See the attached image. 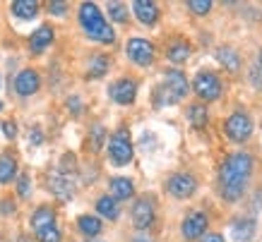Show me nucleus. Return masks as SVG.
<instances>
[{"instance_id": "f257e3e1", "label": "nucleus", "mask_w": 262, "mask_h": 242, "mask_svg": "<svg viewBox=\"0 0 262 242\" xmlns=\"http://www.w3.org/2000/svg\"><path fill=\"white\" fill-rule=\"evenodd\" d=\"M255 158L248 151H236L222 163L219 171V189L226 202H238L246 195L248 182L253 178Z\"/></svg>"}, {"instance_id": "f03ea898", "label": "nucleus", "mask_w": 262, "mask_h": 242, "mask_svg": "<svg viewBox=\"0 0 262 242\" xmlns=\"http://www.w3.org/2000/svg\"><path fill=\"white\" fill-rule=\"evenodd\" d=\"M80 24L92 41H99V43H113L116 41V32L111 29V24L106 22L103 12L94 3H82L80 5Z\"/></svg>"}, {"instance_id": "7ed1b4c3", "label": "nucleus", "mask_w": 262, "mask_h": 242, "mask_svg": "<svg viewBox=\"0 0 262 242\" xmlns=\"http://www.w3.org/2000/svg\"><path fill=\"white\" fill-rule=\"evenodd\" d=\"M188 94V79L181 70H168L164 75V82L161 86H157L154 91V103L157 108H164V106H173V103L183 101Z\"/></svg>"}, {"instance_id": "20e7f679", "label": "nucleus", "mask_w": 262, "mask_h": 242, "mask_svg": "<svg viewBox=\"0 0 262 242\" xmlns=\"http://www.w3.org/2000/svg\"><path fill=\"white\" fill-rule=\"evenodd\" d=\"M108 154H111V161L116 165H127L133 161L135 149H133V139H130L127 127H120V130H116L111 134V139H108Z\"/></svg>"}, {"instance_id": "39448f33", "label": "nucleus", "mask_w": 262, "mask_h": 242, "mask_svg": "<svg viewBox=\"0 0 262 242\" xmlns=\"http://www.w3.org/2000/svg\"><path fill=\"white\" fill-rule=\"evenodd\" d=\"M224 132L229 137L231 141H236V144H243V141L250 139V134H253V120L248 113L243 110H236V113H231L226 117V123H224Z\"/></svg>"}, {"instance_id": "423d86ee", "label": "nucleus", "mask_w": 262, "mask_h": 242, "mask_svg": "<svg viewBox=\"0 0 262 242\" xmlns=\"http://www.w3.org/2000/svg\"><path fill=\"white\" fill-rule=\"evenodd\" d=\"M192 89H195V94L202 101H216L224 91L222 82H219V77L214 72H198L195 79H192Z\"/></svg>"}, {"instance_id": "0eeeda50", "label": "nucleus", "mask_w": 262, "mask_h": 242, "mask_svg": "<svg viewBox=\"0 0 262 242\" xmlns=\"http://www.w3.org/2000/svg\"><path fill=\"white\" fill-rule=\"evenodd\" d=\"M168 195L176 197V199H188L198 192V180L190 173H173L166 182Z\"/></svg>"}, {"instance_id": "6e6552de", "label": "nucleus", "mask_w": 262, "mask_h": 242, "mask_svg": "<svg viewBox=\"0 0 262 242\" xmlns=\"http://www.w3.org/2000/svg\"><path fill=\"white\" fill-rule=\"evenodd\" d=\"M48 189L53 192L56 199L68 202V199H72V195H75V178H72L70 173H63V171L51 173V175H48Z\"/></svg>"}, {"instance_id": "1a4fd4ad", "label": "nucleus", "mask_w": 262, "mask_h": 242, "mask_svg": "<svg viewBox=\"0 0 262 242\" xmlns=\"http://www.w3.org/2000/svg\"><path fill=\"white\" fill-rule=\"evenodd\" d=\"M127 58L140 67H149L154 63V46L147 39H130L127 41Z\"/></svg>"}, {"instance_id": "9d476101", "label": "nucleus", "mask_w": 262, "mask_h": 242, "mask_svg": "<svg viewBox=\"0 0 262 242\" xmlns=\"http://www.w3.org/2000/svg\"><path fill=\"white\" fill-rule=\"evenodd\" d=\"M207 226H209V221H207V213L205 211H192V213H188L185 216V221H183V237L185 240H200L202 235H205Z\"/></svg>"}, {"instance_id": "9b49d317", "label": "nucleus", "mask_w": 262, "mask_h": 242, "mask_svg": "<svg viewBox=\"0 0 262 242\" xmlns=\"http://www.w3.org/2000/svg\"><path fill=\"white\" fill-rule=\"evenodd\" d=\"M108 94H111V99L116 103H120V106H130L137 96V82L130 77H123V79H118V82H113L111 89H108Z\"/></svg>"}, {"instance_id": "f8f14e48", "label": "nucleus", "mask_w": 262, "mask_h": 242, "mask_svg": "<svg viewBox=\"0 0 262 242\" xmlns=\"http://www.w3.org/2000/svg\"><path fill=\"white\" fill-rule=\"evenodd\" d=\"M151 223H154V204H151V199L142 197L133 204V226L137 230H147V228H151Z\"/></svg>"}, {"instance_id": "ddd939ff", "label": "nucleus", "mask_w": 262, "mask_h": 242, "mask_svg": "<svg viewBox=\"0 0 262 242\" xmlns=\"http://www.w3.org/2000/svg\"><path fill=\"white\" fill-rule=\"evenodd\" d=\"M41 86V79H39V72L32 70V67H27V70L17 72L15 77V91L19 96H32L39 91Z\"/></svg>"}, {"instance_id": "4468645a", "label": "nucleus", "mask_w": 262, "mask_h": 242, "mask_svg": "<svg viewBox=\"0 0 262 242\" xmlns=\"http://www.w3.org/2000/svg\"><path fill=\"white\" fill-rule=\"evenodd\" d=\"M133 10H135V17L142 24H154L159 19V8H157V3H151V0H135V3H133Z\"/></svg>"}, {"instance_id": "2eb2a0df", "label": "nucleus", "mask_w": 262, "mask_h": 242, "mask_svg": "<svg viewBox=\"0 0 262 242\" xmlns=\"http://www.w3.org/2000/svg\"><path fill=\"white\" fill-rule=\"evenodd\" d=\"M51 43H53V29H51L48 24L39 27V29L29 36V51H32V53H41V51H46Z\"/></svg>"}, {"instance_id": "dca6fc26", "label": "nucleus", "mask_w": 262, "mask_h": 242, "mask_svg": "<svg viewBox=\"0 0 262 242\" xmlns=\"http://www.w3.org/2000/svg\"><path fill=\"white\" fill-rule=\"evenodd\" d=\"M111 192L116 202H125V199H130V197L135 195V185H133V180H127V178H113Z\"/></svg>"}, {"instance_id": "f3484780", "label": "nucleus", "mask_w": 262, "mask_h": 242, "mask_svg": "<svg viewBox=\"0 0 262 242\" xmlns=\"http://www.w3.org/2000/svg\"><path fill=\"white\" fill-rule=\"evenodd\" d=\"M46 226H56V211L48 209V206H39V209L32 213L34 233H36V230H41V228H46Z\"/></svg>"}, {"instance_id": "a211bd4d", "label": "nucleus", "mask_w": 262, "mask_h": 242, "mask_svg": "<svg viewBox=\"0 0 262 242\" xmlns=\"http://www.w3.org/2000/svg\"><path fill=\"white\" fill-rule=\"evenodd\" d=\"M96 211L101 213L103 219H108V221H116L120 216V206H118V202L113 199V197H99L96 199Z\"/></svg>"}, {"instance_id": "6ab92c4d", "label": "nucleus", "mask_w": 262, "mask_h": 242, "mask_svg": "<svg viewBox=\"0 0 262 242\" xmlns=\"http://www.w3.org/2000/svg\"><path fill=\"white\" fill-rule=\"evenodd\" d=\"M216 60H219V63H222L229 72H238L241 70L238 53H236L233 48H229V46H224V48H219V51H216Z\"/></svg>"}, {"instance_id": "aec40b11", "label": "nucleus", "mask_w": 262, "mask_h": 242, "mask_svg": "<svg viewBox=\"0 0 262 242\" xmlns=\"http://www.w3.org/2000/svg\"><path fill=\"white\" fill-rule=\"evenodd\" d=\"M190 53H192V48H190V43L188 41H176V43H171L168 46V51H166V55H168V60L171 63H185L188 58H190Z\"/></svg>"}, {"instance_id": "412c9836", "label": "nucleus", "mask_w": 262, "mask_h": 242, "mask_svg": "<svg viewBox=\"0 0 262 242\" xmlns=\"http://www.w3.org/2000/svg\"><path fill=\"white\" fill-rule=\"evenodd\" d=\"M12 12L19 19H34L39 12V3L36 0H17V3H12Z\"/></svg>"}, {"instance_id": "4be33fe9", "label": "nucleus", "mask_w": 262, "mask_h": 242, "mask_svg": "<svg viewBox=\"0 0 262 242\" xmlns=\"http://www.w3.org/2000/svg\"><path fill=\"white\" fill-rule=\"evenodd\" d=\"M231 235H233L236 242H250L255 235V223L253 221H238V223H233V228H231Z\"/></svg>"}, {"instance_id": "5701e85b", "label": "nucleus", "mask_w": 262, "mask_h": 242, "mask_svg": "<svg viewBox=\"0 0 262 242\" xmlns=\"http://www.w3.org/2000/svg\"><path fill=\"white\" fill-rule=\"evenodd\" d=\"M77 228H80L87 237H94V235L101 233L103 226H101V221L96 219V216H80V219H77Z\"/></svg>"}, {"instance_id": "b1692460", "label": "nucleus", "mask_w": 262, "mask_h": 242, "mask_svg": "<svg viewBox=\"0 0 262 242\" xmlns=\"http://www.w3.org/2000/svg\"><path fill=\"white\" fill-rule=\"evenodd\" d=\"M17 175V163L12 156H0V185H8Z\"/></svg>"}, {"instance_id": "393cba45", "label": "nucleus", "mask_w": 262, "mask_h": 242, "mask_svg": "<svg viewBox=\"0 0 262 242\" xmlns=\"http://www.w3.org/2000/svg\"><path fill=\"white\" fill-rule=\"evenodd\" d=\"M188 120L192 127H205L207 125V108L202 103H192L188 108Z\"/></svg>"}, {"instance_id": "a878e982", "label": "nucleus", "mask_w": 262, "mask_h": 242, "mask_svg": "<svg viewBox=\"0 0 262 242\" xmlns=\"http://www.w3.org/2000/svg\"><path fill=\"white\" fill-rule=\"evenodd\" d=\"M108 72V58L106 55H94L89 60V77H103Z\"/></svg>"}, {"instance_id": "bb28decb", "label": "nucleus", "mask_w": 262, "mask_h": 242, "mask_svg": "<svg viewBox=\"0 0 262 242\" xmlns=\"http://www.w3.org/2000/svg\"><path fill=\"white\" fill-rule=\"evenodd\" d=\"M36 237H39V242H60V230H58V226H46L36 230Z\"/></svg>"}, {"instance_id": "cd10ccee", "label": "nucleus", "mask_w": 262, "mask_h": 242, "mask_svg": "<svg viewBox=\"0 0 262 242\" xmlns=\"http://www.w3.org/2000/svg\"><path fill=\"white\" fill-rule=\"evenodd\" d=\"M108 15H111V19H116V22H127V10L123 3H108Z\"/></svg>"}, {"instance_id": "c85d7f7f", "label": "nucleus", "mask_w": 262, "mask_h": 242, "mask_svg": "<svg viewBox=\"0 0 262 242\" xmlns=\"http://www.w3.org/2000/svg\"><path fill=\"white\" fill-rule=\"evenodd\" d=\"M17 195L22 197V199H27V197L32 195V180H29V175H19L17 178Z\"/></svg>"}, {"instance_id": "c756f323", "label": "nucleus", "mask_w": 262, "mask_h": 242, "mask_svg": "<svg viewBox=\"0 0 262 242\" xmlns=\"http://www.w3.org/2000/svg\"><path fill=\"white\" fill-rule=\"evenodd\" d=\"M89 144H92V149H94V151H99V149H101V144H103V127L101 125H94V127H92Z\"/></svg>"}, {"instance_id": "7c9ffc66", "label": "nucleus", "mask_w": 262, "mask_h": 242, "mask_svg": "<svg viewBox=\"0 0 262 242\" xmlns=\"http://www.w3.org/2000/svg\"><path fill=\"white\" fill-rule=\"evenodd\" d=\"M188 8H190L195 15H207V12L212 10V3H209V0H190Z\"/></svg>"}, {"instance_id": "2f4dec72", "label": "nucleus", "mask_w": 262, "mask_h": 242, "mask_svg": "<svg viewBox=\"0 0 262 242\" xmlns=\"http://www.w3.org/2000/svg\"><path fill=\"white\" fill-rule=\"evenodd\" d=\"M3 132H5V137H8V139H15L17 137V127H15V123H12V120H8V123H3Z\"/></svg>"}, {"instance_id": "473e14b6", "label": "nucleus", "mask_w": 262, "mask_h": 242, "mask_svg": "<svg viewBox=\"0 0 262 242\" xmlns=\"http://www.w3.org/2000/svg\"><path fill=\"white\" fill-rule=\"evenodd\" d=\"M65 10H68V3H48L51 15H65Z\"/></svg>"}, {"instance_id": "72a5a7b5", "label": "nucleus", "mask_w": 262, "mask_h": 242, "mask_svg": "<svg viewBox=\"0 0 262 242\" xmlns=\"http://www.w3.org/2000/svg\"><path fill=\"white\" fill-rule=\"evenodd\" d=\"M68 106H70V113H72V115H80V113H82V101L77 99V96L68 99Z\"/></svg>"}, {"instance_id": "f704fd0d", "label": "nucleus", "mask_w": 262, "mask_h": 242, "mask_svg": "<svg viewBox=\"0 0 262 242\" xmlns=\"http://www.w3.org/2000/svg\"><path fill=\"white\" fill-rule=\"evenodd\" d=\"M202 242H224V235L222 233H207V235H202Z\"/></svg>"}, {"instance_id": "c9c22d12", "label": "nucleus", "mask_w": 262, "mask_h": 242, "mask_svg": "<svg viewBox=\"0 0 262 242\" xmlns=\"http://www.w3.org/2000/svg\"><path fill=\"white\" fill-rule=\"evenodd\" d=\"M41 141H43V134H41L39 130L34 127V130H32V144H34V147H39Z\"/></svg>"}, {"instance_id": "e433bc0d", "label": "nucleus", "mask_w": 262, "mask_h": 242, "mask_svg": "<svg viewBox=\"0 0 262 242\" xmlns=\"http://www.w3.org/2000/svg\"><path fill=\"white\" fill-rule=\"evenodd\" d=\"M133 242H151V240H149V237H135Z\"/></svg>"}, {"instance_id": "4c0bfd02", "label": "nucleus", "mask_w": 262, "mask_h": 242, "mask_svg": "<svg viewBox=\"0 0 262 242\" xmlns=\"http://www.w3.org/2000/svg\"><path fill=\"white\" fill-rule=\"evenodd\" d=\"M260 67H262V53H260ZM262 72V70H260Z\"/></svg>"}, {"instance_id": "58836bf2", "label": "nucleus", "mask_w": 262, "mask_h": 242, "mask_svg": "<svg viewBox=\"0 0 262 242\" xmlns=\"http://www.w3.org/2000/svg\"><path fill=\"white\" fill-rule=\"evenodd\" d=\"M89 242H101V240H89Z\"/></svg>"}, {"instance_id": "ea45409f", "label": "nucleus", "mask_w": 262, "mask_h": 242, "mask_svg": "<svg viewBox=\"0 0 262 242\" xmlns=\"http://www.w3.org/2000/svg\"><path fill=\"white\" fill-rule=\"evenodd\" d=\"M0 110H3V103H0Z\"/></svg>"}]
</instances>
